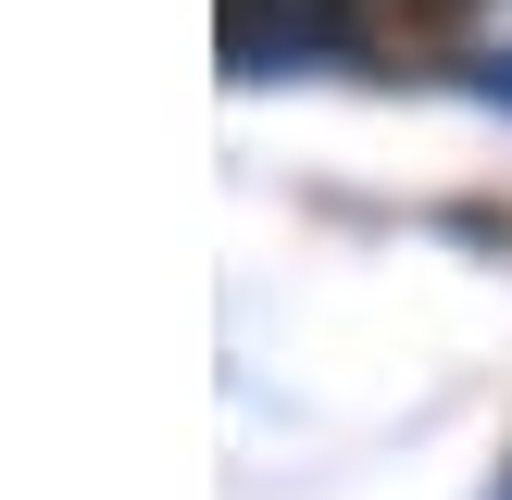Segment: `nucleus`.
Wrapping results in <instances>:
<instances>
[{
  "instance_id": "nucleus-1",
  "label": "nucleus",
  "mask_w": 512,
  "mask_h": 500,
  "mask_svg": "<svg viewBox=\"0 0 512 500\" xmlns=\"http://www.w3.org/2000/svg\"><path fill=\"white\" fill-rule=\"evenodd\" d=\"M475 0H325V25L338 38H363V50H400V38H450Z\"/></svg>"
}]
</instances>
